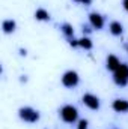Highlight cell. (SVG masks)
Wrapping results in <instances>:
<instances>
[{"label":"cell","mask_w":128,"mask_h":129,"mask_svg":"<svg viewBox=\"0 0 128 129\" xmlns=\"http://www.w3.org/2000/svg\"><path fill=\"white\" fill-rule=\"evenodd\" d=\"M122 8L128 12V0H122Z\"/></svg>","instance_id":"16"},{"label":"cell","mask_w":128,"mask_h":129,"mask_svg":"<svg viewBox=\"0 0 128 129\" xmlns=\"http://www.w3.org/2000/svg\"><path fill=\"white\" fill-rule=\"evenodd\" d=\"M89 128V122L86 119H81L77 122V129H88Z\"/></svg>","instance_id":"14"},{"label":"cell","mask_w":128,"mask_h":129,"mask_svg":"<svg viewBox=\"0 0 128 129\" xmlns=\"http://www.w3.org/2000/svg\"><path fill=\"white\" fill-rule=\"evenodd\" d=\"M81 102L89 108V110H99V107H101V102H99V98L94 95V93H84L83 96H81Z\"/></svg>","instance_id":"5"},{"label":"cell","mask_w":128,"mask_h":129,"mask_svg":"<svg viewBox=\"0 0 128 129\" xmlns=\"http://www.w3.org/2000/svg\"><path fill=\"white\" fill-rule=\"evenodd\" d=\"M119 66H121V60H119L115 54L107 56V59H105V68H107L110 72H115Z\"/></svg>","instance_id":"8"},{"label":"cell","mask_w":128,"mask_h":129,"mask_svg":"<svg viewBox=\"0 0 128 129\" xmlns=\"http://www.w3.org/2000/svg\"><path fill=\"white\" fill-rule=\"evenodd\" d=\"M60 81H62V86H65L66 89H74V87H77L78 83H80V75H78L75 71L71 69V71H66L63 75H62Z\"/></svg>","instance_id":"4"},{"label":"cell","mask_w":128,"mask_h":129,"mask_svg":"<svg viewBox=\"0 0 128 129\" xmlns=\"http://www.w3.org/2000/svg\"><path fill=\"white\" fill-rule=\"evenodd\" d=\"M78 47H80V48H83V50H92L94 42L91 41V38H89V36H83V38H80V39H78Z\"/></svg>","instance_id":"13"},{"label":"cell","mask_w":128,"mask_h":129,"mask_svg":"<svg viewBox=\"0 0 128 129\" xmlns=\"http://www.w3.org/2000/svg\"><path fill=\"white\" fill-rule=\"evenodd\" d=\"M20 54H21V56H26L27 53H26V50H20Z\"/></svg>","instance_id":"17"},{"label":"cell","mask_w":128,"mask_h":129,"mask_svg":"<svg viewBox=\"0 0 128 129\" xmlns=\"http://www.w3.org/2000/svg\"><path fill=\"white\" fill-rule=\"evenodd\" d=\"M109 30H110V33H112L113 36H121V35L124 33V26H122V23H119V21H112V23L109 24Z\"/></svg>","instance_id":"10"},{"label":"cell","mask_w":128,"mask_h":129,"mask_svg":"<svg viewBox=\"0 0 128 129\" xmlns=\"http://www.w3.org/2000/svg\"><path fill=\"white\" fill-rule=\"evenodd\" d=\"M60 32L63 33V36L66 39H72L74 38V27L69 24V23H63L60 26Z\"/></svg>","instance_id":"12"},{"label":"cell","mask_w":128,"mask_h":129,"mask_svg":"<svg viewBox=\"0 0 128 129\" xmlns=\"http://www.w3.org/2000/svg\"><path fill=\"white\" fill-rule=\"evenodd\" d=\"M125 48H127V51H128V44H127V45H125Z\"/></svg>","instance_id":"18"},{"label":"cell","mask_w":128,"mask_h":129,"mask_svg":"<svg viewBox=\"0 0 128 129\" xmlns=\"http://www.w3.org/2000/svg\"><path fill=\"white\" fill-rule=\"evenodd\" d=\"M74 2H77V3H81V5H84V6H89V5L92 3V0H74Z\"/></svg>","instance_id":"15"},{"label":"cell","mask_w":128,"mask_h":129,"mask_svg":"<svg viewBox=\"0 0 128 129\" xmlns=\"http://www.w3.org/2000/svg\"><path fill=\"white\" fill-rule=\"evenodd\" d=\"M112 108L116 113H128V101L127 99H115L112 104Z\"/></svg>","instance_id":"7"},{"label":"cell","mask_w":128,"mask_h":129,"mask_svg":"<svg viewBox=\"0 0 128 129\" xmlns=\"http://www.w3.org/2000/svg\"><path fill=\"white\" fill-rule=\"evenodd\" d=\"M35 18L38 21H50V12L44 8H39L35 11Z\"/></svg>","instance_id":"11"},{"label":"cell","mask_w":128,"mask_h":129,"mask_svg":"<svg viewBox=\"0 0 128 129\" xmlns=\"http://www.w3.org/2000/svg\"><path fill=\"white\" fill-rule=\"evenodd\" d=\"M18 117L26 123H36V122H39L41 116H39V111L32 107H21L18 110Z\"/></svg>","instance_id":"2"},{"label":"cell","mask_w":128,"mask_h":129,"mask_svg":"<svg viewBox=\"0 0 128 129\" xmlns=\"http://www.w3.org/2000/svg\"><path fill=\"white\" fill-rule=\"evenodd\" d=\"M113 81L119 87H125L128 84V64L121 63V66L113 72Z\"/></svg>","instance_id":"3"},{"label":"cell","mask_w":128,"mask_h":129,"mask_svg":"<svg viewBox=\"0 0 128 129\" xmlns=\"http://www.w3.org/2000/svg\"><path fill=\"white\" fill-rule=\"evenodd\" d=\"M15 29H17V23H15L14 20H11V18L5 20V21L2 23V30H3V33H6V35L14 33Z\"/></svg>","instance_id":"9"},{"label":"cell","mask_w":128,"mask_h":129,"mask_svg":"<svg viewBox=\"0 0 128 129\" xmlns=\"http://www.w3.org/2000/svg\"><path fill=\"white\" fill-rule=\"evenodd\" d=\"M89 24L92 29L95 30H101L105 24V18L99 14V12H91L89 14Z\"/></svg>","instance_id":"6"},{"label":"cell","mask_w":128,"mask_h":129,"mask_svg":"<svg viewBox=\"0 0 128 129\" xmlns=\"http://www.w3.org/2000/svg\"><path fill=\"white\" fill-rule=\"evenodd\" d=\"M59 116H60V119L63 120L65 123L72 125V123H75L77 119H78V110H77L74 105L66 104V105H63V107L59 110Z\"/></svg>","instance_id":"1"}]
</instances>
